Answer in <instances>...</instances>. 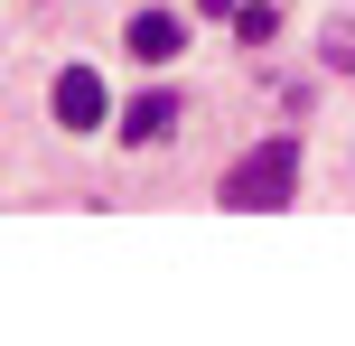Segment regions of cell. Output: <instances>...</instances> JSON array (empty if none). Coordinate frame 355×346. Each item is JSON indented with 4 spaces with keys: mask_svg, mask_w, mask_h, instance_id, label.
Wrapping results in <instances>:
<instances>
[{
    "mask_svg": "<svg viewBox=\"0 0 355 346\" xmlns=\"http://www.w3.org/2000/svg\"><path fill=\"white\" fill-rule=\"evenodd\" d=\"M103 112H112V94H103L94 66H66V75H56V122H66V131H94Z\"/></svg>",
    "mask_w": 355,
    "mask_h": 346,
    "instance_id": "7a4b0ae2",
    "label": "cell"
},
{
    "mask_svg": "<svg viewBox=\"0 0 355 346\" xmlns=\"http://www.w3.org/2000/svg\"><path fill=\"white\" fill-rule=\"evenodd\" d=\"M290 197H300V141L243 150V168L225 178V206H234V216H262V206H290Z\"/></svg>",
    "mask_w": 355,
    "mask_h": 346,
    "instance_id": "6da1fadb",
    "label": "cell"
},
{
    "mask_svg": "<svg viewBox=\"0 0 355 346\" xmlns=\"http://www.w3.org/2000/svg\"><path fill=\"white\" fill-rule=\"evenodd\" d=\"M122 37H131V56H141V66H168V56L187 47V19H168V10H141Z\"/></svg>",
    "mask_w": 355,
    "mask_h": 346,
    "instance_id": "277c9868",
    "label": "cell"
},
{
    "mask_svg": "<svg viewBox=\"0 0 355 346\" xmlns=\"http://www.w3.org/2000/svg\"><path fill=\"white\" fill-rule=\"evenodd\" d=\"M327 66H346V75H355V28H327Z\"/></svg>",
    "mask_w": 355,
    "mask_h": 346,
    "instance_id": "8992f818",
    "label": "cell"
},
{
    "mask_svg": "<svg viewBox=\"0 0 355 346\" xmlns=\"http://www.w3.org/2000/svg\"><path fill=\"white\" fill-rule=\"evenodd\" d=\"M271 28H281V10H271V0H243V10H234V37H243V47H262Z\"/></svg>",
    "mask_w": 355,
    "mask_h": 346,
    "instance_id": "5b68a950",
    "label": "cell"
},
{
    "mask_svg": "<svg viewBox=\"0 0 355 346\" xmlns=\"http://www.w3.org/2000/svg\"><path fill=\"white\" fill-rule=\"evenodd\" d=\"M196 10H206V19H234V0H196Z\"/></svg>",
    "mask_w": 355,
    "mask_h": 346,
    "instance_id": "52a82bcc",
    "label": "cell"
},
{
    "mask_svg": "<svg viewBox=\"0 0 355 346\" xmlns=\"http://www.w3.org/2000/svg\"><path fill=\"white\" fill-rule=\"evenodd\" d=\"M168 131H178V94H168V85H150V94H131V103H122V141H131V150L168 141Z\"/></svg>",
    "mask_w": 355,
    "mask_h": 346,
    "instance_id": "3957f363",
    "label": "cell"
}]
</instances>
